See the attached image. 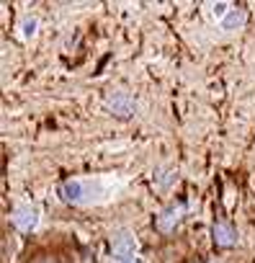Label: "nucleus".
Returning <instances> with one entry per match:
<instances>
[{"instance_id":"3","label":"nucleus","mask_w":255,"mask_h":263,"mask_svg":"<svg viewBox=\"0 0 255 263\" xmlns=\"http://www.w3.org/2000/svg\"><path fill=\"white\" fill-rule=\"evenodd\" d=\"M245 18H247V13H245L242 8H232V11L219 21V26H222V31H237V29L245 26Z\"/></svg>"},{"instance_id":"5","label":"nucleus","mask_w":255,"mask_h":263,"mask_svg":"<svg viewBox=\"0 0 255 263\" xmlns=\"http://www.w3.org/2000/svg\"><path fill=\"white\" fill-rule=\"evenodd\" d=\"M214 240H217V245L229 248V245L237 242V235H234V230L229 224H214Z\"/></svg>"},{"instance_id":"8","label":"nucleus","mask_w":255,"mask_h":263,"mask_svg":"<svg viewBox=\"0 0 255 263\" xmlns=\"http://www.w3.org/2000/svg\"><path fill=\"white\" fill-rule=\"evenodd\" d=\"M229 11H232V8H229L227 3H214V6H211V13H214V16H217L219 21H222V18H224V16L229 13Z\"/></svg>"},{"instance_id":"4","label":"nucleus","mask_w":255,"mask_h":263,"mask_svg":"<svg viewBox=\"0 0 255 263\" xmlns=\"http://www.w3.org/2000/svg\"><path fill=\"white\" fill-rule=\"evenodd\" d=\"M108 106H111L119 116H129L134 103H132V98L126 96V93H116V96H111V98H108Z\"/></svg>"},{"instance_id":"2","label":"nucleus","mask_w":255,"mask_h":263,"mask_svg":"<svg viewBox=\"0 0 255 263\" xmlns=\"http://www.w3.org/2000/svg\"><path fill=\"white\" fill-rule=\"evenodd\" d=\"M134 250H137V240L132 237V232L121 230L119 237H113V255H116V260L134 258Z\"/></svg>"},{"instance_id":"6","label":"nucleus","mask_w":255,"mask_h":263,"mask_svg":"<svg viewBox=\"0 0 255 263\" xmlns=\"http://www.w3.org/2000/svg\"><path fill=\"white\" fill-rule=\"evenodd\" d=\"M178 214H181V209H178V206H168V209L163 212L160 227H163V230H170V227H173V222H178Z\"/></svg>"},{"instance_id":"1","label":"nucleus","mask_w":255,"mask_h":263,"mask_svg":"<svg viewBox=\"0 0 255 263\" xmlns=\"http://www.w3.org/2000/svg\"><path fill=\"white\" fill-rule=\"evenodd\" d=\"M13 224H16L18 230H24V232L36 230V227H39V209L31 206V204L18 206V209L13 212Z\"/></svg>"},{"instance_id":"7","label":"nucleus","mask_w":255,"mask_h":263,"mask_svg":"<svg viewBox=\"0 0 255 263\" xmlns=\"http://www.w3.org/2000/svg\"><path fill=\"white\" fill-rule=\"evenodd\" d=\"M36 26H39V21H36L34 16H26V18L21 21V36H24V39H31V36L36 34Z\"/></svg>"}]
</instances>
